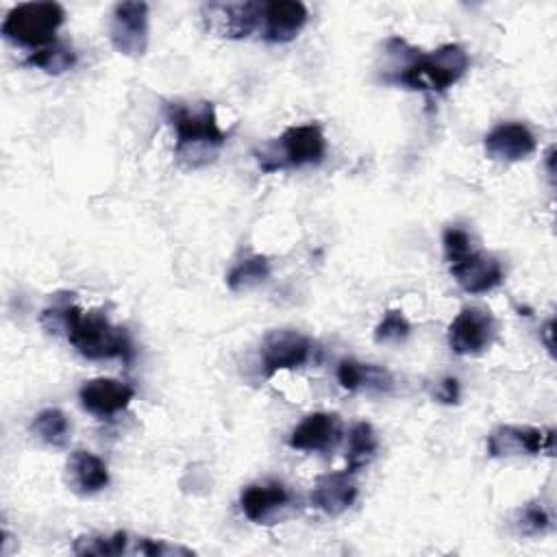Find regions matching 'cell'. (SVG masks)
<instances>
[{"instance_id": "1", "label": "cell", "mask_w": 557, "mask_h": 557, "mask_svg": "<svg viewBox=\"0 0 557 557\" xmlns=\"http://www.w3.org/2000/svg\"><path fill=\"white\" fill-rule=\"evenodd\" d=\"M383 81L407 89L444 94L453 87L470 67V57L459 44H444L431 52H422L409 46L400 37L385 41Z\"/></svg>"}, {"instance_id": "2", "label": "cell", "mask_w": 557, "mask_h": 557, "mask_svg": "<svg viewBox=\"0 0 557 557\" xmlns=\"http://www.w3.org/2000/svg\"><path fill=\"white\" fill-rule=\"evenodd\" d=\"M41 324L50 333H63L67 342L87 359H124L133 357V344L122 326H115L104 311H83L67 298L54 300L41 311Z\"/></svg>"}, {"instance_id": "3", "label": "cell", "mask_w": 557, "mask_h": 557, "mask_svg": "<svg viewBox=\"0 0 557 557\" xmlns=\"http://www.w3.org/2000/svg\"><path fill=\"white\" fill-rule=\"evenodd\" d=\"M165 117L176 135V157L191 168L211 161L226 141V131L218 122L213 102H170Z\"/></svg>"}, {"instance_id": "4", "label": "cell", "mask_w": 557, "mask_h": 557, "mask_svg": "<svg viewBox=\"0 0 557 557\" xmlns=\"http://www.w3.org/2000/svg\"><path fill=\"white\" fill-rule=\"evenodd\" d=\"M326 154V137L320 124H296L285 128L278 137L255 150L259 170L270 174L278 170H294L318 165Z\"/></svg>"}, {"instance_id": "5", "label": "cell", "mask_w": 557, "mask_h": 557, "mask_svg": "<svg viewBox=\"0 0 557 557\" xmlns=\"http://www.w3.org/2000/svg\"><path fill=\"white\" fill-rule=\"evenodd\" d=\"M63 22L65 9L59 2H20L7 13L0 30L11 44L39 50L57 41Z\"/></svg>"}, {"instance_id": "6", "label": "cell", "mask_w": 557, "mask_h": 557, "mask_svg": "<svg viewBox=\"0 0 557 557\" xmlns=\"http://www.w3.org/2000/svg\"><path fill=\"white\" fill-rule=\"evenodd\" d=\"M150 9L146 2H117L109 20V39L124 57H141L148 48Z\"/></svg>"}, {"instance_id": "7", "label": "cell", "mask_w": 557, "mask_h": 557, "mask_svg": "<svg viewBox=\"0 0 557 557\" xmlns=\"http://www.w3.org/2000/svg\"><path fill=\"white\" fill-rule=\"evenodd\" d=\"M555 448V431L540 426L500 424L487 435L490 457H520V455H550Z\"/></svg>"}, {"instance_id": "8", "label": "cell", "mask_w": 557, "mask_h": 557, "mask_svg": "<svg viewBox=\"0 0 557 557\" xmlns=\"http://www.w3.org/2000/svg\"><path fill=\"white\" fill-rule=\"evenodd\" d=\"M259 2H205L202 22L207 30L226 39H246L261 20Z\"/></svg>"}, {"instance_id": "9", "label": "cell", "mask_w": 557, "mask_h": 557, "mask_svg": "<svg viewBox=\"0 0 557 557\" xmlns=\"http://www.w3.org/2000/svg\"><path fill=\"white\" fill-rule=\"evenodd\" d=\"M496 320L487 309L463 307L448 326V344L457 355H479L494 342Z\"/></svg>"}, {"instance_id": "10", "label": "cell", "mask_w": 557, "mask_h": 557, "mask_svg": "<svg viewBox=\"0 0 557 557\" xmlns=\"http://www.w3.org/2000/svg\"><path fill=\"white\" fill-rule=\"evenodd\" d=\"M313 342L292 329L270 331L261 342V363L265 374H274L278 370H294L305 366L311 359Z\"/></svg>"}, {"instance_id": "11", "label": "cell", "mask_w": 557, "mask_h": 557, "mask_svg": "<svg viewBox=\"0 0 557 557\" xmlns=\"http://www.w3.org/2000/svg\"><path fill=\"white\" fill-rule=\"evenodd\" d=\"M448 268H450V274L457 281V285L468 294L492 292L505 278L500 261L492 255L476 250V248H472L457 261L448 263Z\"/></svg>"}, {"instance_id": "12", "label": "cell", "mask_w": 557, "mask_h": 557, "mask_svg": "<svg viewBox=\"0 0 557 557\" xmlns=\"http://www.w3.org/2000/svg\"><path fill=\"white\" fill-rule=\"evenodd\" d=\"M292 505V492L281 481H259L246 485L239 496L244 516L257 524H272Z\"/></svg>"}, {"instance_id": "13", "label": "cell", "mask_w": 557, "mask_h": 557, "mask_svg": "<svg viewBox=\"0 0 557 557\" xmlns=\"http://www.w3.org/2000/svg\"><path fill=\"white\" fill-rule=\"evenodd\" d=\"M135 389L117 379H91L85 381L83 387L78 389V400L85 411L100 416V418H111L120 413L122 409L128 407L133 400Z\"/></svg>"}, {"instance_id": "14", "label": "cell", "mask_w": 557, "mask_h": 557, "mask_svg": "<svg viewBox=\"0 0 557 557\" xmlns=\"http://www.w3.org/2000/svg\"><path fill=\"white\" fill-rule=\"evenodd\" d=\"M263 39L270 44H287L298 37L309 20V11L298 0L263 2Z\"/></svg>"}, {"instance_id": "15", "label": "cell", "mask_w": 557, "mask_h": 557, "mask_svg": "<svg viewBox=\"0 0 557 557\" xmlns=\"http://www.w3.org/2000/svg\"><path fill=\"white\" fill-rule=\"evenodd\" d=\"M485 152L498 161H522L537 148L533 131L522 122H500L483 139Z\"/></svg>"}, {"instance_id": "16", "label": "cell", "mask_w": 557, "mask_h": 557, "mask_svg": "<svg viewBox=\"0 0 557 557\" xmlns=\"http://www.w3.org/2000/svg\"><path fill=\"white\" fill-rule=\"evenodd\" d=\"M342 437V420L337 413L315 411L309 413L292 433L287 444L296 450L322 453L333 448Z\"/></svg>"}, {"instance_id": "17", "label": "cell", "mask_w": 557, "mask_h": 557, "mask_svg": "<svg viewBox=\"0 0 557 557\" xmlns=\"http://www.w3.org/2000/svg\"><path fill=\"white\" fill-rule=\"evenodd\" d=\"M357 494L359 490L352 472H326L315 479L311 490V503L326 516H339L355 505Z\"/></svg>"}, {"instance_id": "18", "label": "cell", "mask_w": 557, "mask_h": 557, "mask_svg": "<svg viewBox=\"0 0 557 557\" xmlns=\"http://www.w3.org/2000/svg\"><path fill=\"white\" fill-rule=\"evenodd\" d=\"M65 479L72 492L81 496H91L109 485V470L98 455L81 448L67 457Z\"/></svg>"}, {"instance_id": "19", "label": "cell", "mask_w": 557, "mask_h": 557, "mask_svg": "<svg viewBox=\"0 0 557 557\" xmlns=\"http://www.w3.org/2000/svg\"><path fill=\"white\" fill-rule=\"evenodd\" d=\"M337 381L348 392H389L394 383L385 368L357 359H342L337 363Z\"/></svg>"}, {"instance_id": "20", "label": "cell", "mask_w": 557, "mask_h": 557, "mask_svg": "<svg viewBox=\"0 0 557 557\" xmlns=\"http://www.w3.org/2000/svg\"><path fill=\"white\" fill-rule=\"evenodd\" d=\"M379 450V437L376 431L370 422L361 420L355 422L350 433H348V453H346V470L348 472H359L366 468Z\"/></svg>"}, {"instance_id": "21", "label": "cell", "mask_w": 557, "mask_h": 557, "mask_svg": "<svg viewBox=\"0 0 557 557\" xmlns=\"http://www.w3.org/2000/svg\"><path fill=\"white\" fill-rule=\"evenodd\" d=\"M72 550L76 555L87 557H115L126 555L133 550V537L126 531H115L111 535L94 533V535H81L74 540Z\"/></svg>"}, {"instance_id": "22", "label": "cell", "mask_w": 557, "mask_h": 557, "mask_svg": "<svg viewBox=\"0 0 557 557\" xmlns=\"http://www.w3.org/2000/svg\"><path fill=\"white\" fill-rule=\"evenodd\" d=\"M30 431L37 435V440H41L48 446L61 448L67 444L70 433H72V424L70 418L65 416V411L57 409V407H48L41 409L33 422H30Z\"/></svg>"}, {"instance_id": "23", "label": "cell", "mask_w": 557, "mask_h": 557, "mask_svg": "<svg viewBox=\"0 0 557 557\" xmlns=\"http://www.w3.org/2000/svg\"><path fill=\"white\" fill-rule=\"evenodd\" d=\"M270 278V259L265 255H248L239 259L226 274V285L233 292L252 289Z\"/></svg>"}, {"instance_id": "24", "label": "cell", "mask_w": 557, "mask_h": 557, "mask_svg": "<svg viewBox=\"0 0 557 557\" xmlns=\"http://www.w3.org/2000/svg\"><path fill=\"white\" fill-rule=\"evenodd\" d=\"M24 63L30 67H39L46 74H63L74 67L76 52L67 41H52L39 50H33Z\"/></svg>"}, {"instance_id": "25", "label": "cell", "mask_w": 557, "mask_h": 557, "mask_svg": "<svg viewBox=\"0 0 557 557\" xmlns=\"http://www.w3.org/2000/svg\"><path fill=\"white\" fill-rule=\"evenodd\" d=\"M411 335V324L407 315L398 309H389L374 329V339L379 344H400Z\"/></svg>"}, {"instance_id": "26", "label": "cell", "mask_w": 557, "mask_h": 557, "mask_svg": "<svg viewBox=\"0 0 557 557\" xmlns=\"http://www.w3.org/2000/svg\"><path fill=\"white\" fill-rule=\"evenodd\" d=\"M516 527L522 535H540L550 527V513L537 500L527 503L522 509H518Z\"/></svg>"}, {"instance_id": "27", "label": "cell", "mask_w": 557, "mask_h": 557, "mask_svg": "<svg viewBox=\"0 0 557 557\" xmlns=\"http://www.w3.org/2000/svg\"><path fill=\"white\" fill-rule=\"evenodd\" d=\"M442 248H444V257L448 263L457 261L459 257H463L466 252H470L474 248L472 237L466 228L461 226H448L442 233Z\"/></svg>"}, {"instance_id": "28", "label": "cell", "mask_w": 557, "mask_h": 557, "mask_svg": "<svg viewBox=\"0 0 557 557\" xmlns=\"http://www.w3.org/2000/svg\"><path fill=\"white\" fill-rule=\"evenodd\" d=\"M459 394H461V389H459V381H457L455 376H444V379L437 383L435 392H433V396H435L440 403H444V405H455V403H459Z\"/></svg>"}, {"instance_id": "29", "label": "cell", "mask_w": 557, "mask_h": 557, "mask_svg": "<svg viewBox=\"0 0 557 557\" xmlns=\"http://www.w3.org/2000/svg\"><path fill=\"white\" fill-rule=\"evenodd\" d=\"M544 335H546V348L550 350V348H553V342H550V335H553V320H548V322H546V326H544Z\"/></svg>"}]
</instances>
